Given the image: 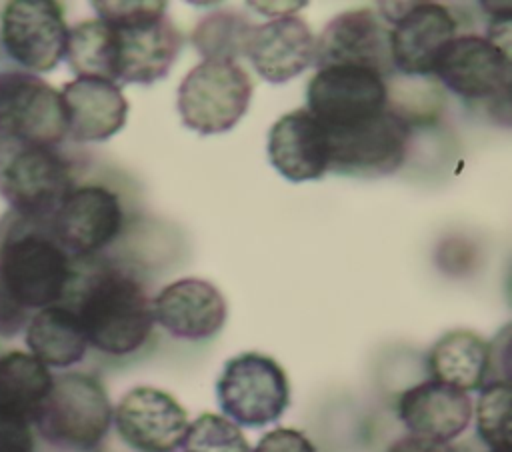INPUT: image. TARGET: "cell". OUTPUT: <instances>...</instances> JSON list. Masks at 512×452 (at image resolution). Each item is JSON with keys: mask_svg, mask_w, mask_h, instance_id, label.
I'll return each mask as SVG.
<instances>
[{"mask_svg": "<svg viewBox=\"0 0 512 452\" xmlns=\"http://www.w3.org/2000/svg\"><path fill=\"white\" fill-rule=\"evenodd\" d=\"M76 276L74 258L54 240L48 224L12 210L0 218V280L26 310L62 304Z\"/></svg>", "mask_w": 512, "mask_h": 452, "instance_id": "2", "label": "cell"}, {"mask_svg": "<svg viewBox=\"0 0 512 452\" xmlns=\"http://www.w3.org/2000/svg\"><path fill=\"white\" fill-rule=\"evenodd\" d=\"M98 18L116 32L118 84L150 86L176 62L182 34L160 0H96Z\"/></svg>", "mask_w": 512, "mask_h": 452, "instance_id": "3", "label": "cell"}, {"mask_svg": "<svg viewBox=\"0 0 512 452\" xmlns=\"http://www.w3.org/2000/svg\"><path fill=\"white\" fill-rule=\"evenodd\" d=\"M384 452H456V450L448 444H440V442H432V440H424V438L406 434L402 438H396Z\"/></svg>", "mask_w": 512, "mask_h": 452, "instance_id": "32", "label": "cell"}, {"mask_svg": "<svg viewBox=\"0 0 512 452\" xmlns=\"http://www.w3.org/2000/svg\"><path fill=\"white\" fill-rule=\"evenodd\" d=\"M314 44L316 38L300 16L280 14L254 24L244 56L266 82L284 84L312 66Z\"/></svg>", "mask_w": 512, "mask_h": 452, "instance_id": "20", "label": "cell"}, {"mask_svg": "<svg viewBox=\"0 0 512 452\" xmlns=\"http://www.w3.org/2000/svg\"><path fill=\"white\" fill-rule=\"evenodd\" d=\"M0 40L6 54L26 72L54 70L66 52L68 26L60 2L12 0L0 12Z\"/></svg>", "mask_w": 512, "mask_h": 452, "instance_id": "13", "label": "cell"}, {"mask_svg": "<svg viewBox=\"0 0 512 452\" xmlns=\"http://www.w3.org/2000/svg\"><path fill=\"white\" fill-rule=\"evenodd\" d=\"M80 320L88 346L112 356L136 352L154 326L152 302L144 286L126 270L116 266H96L84 276H76L64 300Z\"/></svg>", "mask_w": 512, "mask_h": 452, "instance_id": "1", "label": "cell"}, {"mask_svg": "<svg viewBox=\"0 0 512 452\" xmlns=\"http://www.w3.org/2000/svg\"><path fill=\"white\" fill-rule=\"evenodd\" d=\"M124 214L116 192L100 184L72 188L48 222L54 240L76 260L106 248L122 230Z\"/></svg>", "mask_w": 512, "mask_h": 452, "instance_id": "15", "label": "cell"}, {"mask_svg": "<svg viewBox=\"0 0 512 452\" xmlns=\"http://www.w3.org/2000/svg\"><path fill=\"white\" fill-rule=\"evenodd\" d=\"M152 302V316L166 332L182 340L214 336L226 322V300L202 278H180L166 284Z\"/></svg>", "mask_w": 512, "mask_h": 452, "instance_id": "18", "label": "cell"}, {"mask_svg": "<svg viewBox=\"0 0 512 452\" xmlns=\"http://www.w3.org/2000/svg\"><path fill=\"white\" fill-rule=\"evenodd\" d=\"M248 72L226 60H202L180 82L176 108L186 128L210 136L234 128L252 98Z\"/></svg>", "mask_w": 512, "mask_h": 452, "instance_id": "6", "label": "cell"}, {"mask_svg": "<svg viewBox=\"0 0 512 452\" xmlns=\"http://www.w3.org/2000/svg\"><path fill=\"white\" fill-rule=\"evenodd\" d=\"M112 422L136 452H176L188 430V414L180 402L152 386L128 390L112 410Z\"/></svg>", "mask_w": 512, "mask_h": 452, "instance_id": "16", "label": "cell"}, {"mask_svg": "<svg viewBox=\"0 0 512 452\" xmlns=\"http://www.w3.org/2000/svg\"><path fill=\"white\" fill-rule=\"evenodd\" d=\"M64 58L76 78H98L118 84L116 32L100 18L68 28Z\"/></svg>", "mask_w": 512, "mask_h": 452, "instance_id": "24", "label": "cell"}, {"mask_svg": "<svg viewBox=\"0 0 512 452\" xmlns=\"http://www.w3.org/2000/svg\"><path fill=\"white\" fill-rule=\"evenodd\" d=\"M216 398L230 422L260 428L284 414L290 404V384L274 358L244 352L224 364L216 382Z\"/></svg>", "mask_w": 512, "mask_h": 452, "instance_id": "7", "label": "cell"}, {"mask_svg": "<svg viewBox=\"0 0 512 452\" xmlns=\"http://www.w3.org/2000/svg\"><path fill=\"white\" fill-rule=\"evenodd\" d=\"M312 64L316 70L324 66H358L384 78L392 76L396 70L390 54L388 22L372 8L340 12L316 38Z\"/></svg>", "mask_w": 512, "mask_h": 452, "instance_id": "14", "label": "cell"}, {"mask_svg": "<svg viewBox=\"0 0 512 452\" xmlns=\"http://www.w3.org/2000/svg\"><path fill=\"white\" fill-rule=\"evenodd\" d=\"M184 452H250V444L240 428L226 416L200 414L182 440Z\"/></svg>", "mask_w": 512, "mask_h": 452, "instance_id": "28", "label": "cell"}, {"mask_svg": "<svg viewBox=\"0 0 512 452\" xmlns=\"http://www.w3.org/2000/svg\"><path fill=\"white\" fill-rule=\"evenodd\" d=\"M112 424V404L98 378L66 372L52 386L34 414L32 426L52 446L86 452L96 448Z\"/></svg>", "mask_w": 512, "mask_h": 452, "instance_id": "4", "label": "cell"}, {"mask_svg": "<svg viewBox=\"0 0 512 452\" xmlns=\"http://www.w3.org/2000/svg\"><path fill=\"white\" fill-rule=\"evenodd\" d=\"M26 346L44 366L68 368L84 358L88 340L76 312L66 304H52L28 320Z\"/></svg>", "mask_w": 512, "mask_h": 452, "instance_id": "23", "label": "cell"}, {"mask_svg": "<svg viewBox=\"0 0 512 452\" xmlns=\"http://www.w3.org/2000/svg\"><path fill=\"white\" fill-rule=\"evenodd\" d=\"M432 380L462 392L480 390L490 370V344L472 330H450L428 352Z\"/></svg>", "mask_w": 512, "mask_h": 452, "instance_id": "22", "label": "cell"}, {"mask_svg": "<svg viewBox=\"0 0 512 452\" xmlns=\"http://www.w3.org/2000/svg\"><path fill=\"white\" fill-rule=\"evenodd\" d=\"M380 16L390 26L394 70L404 76H428L448 40L456 36V18L440 2H384Z\"/></svg>", "mask_w": 512, "mask_h": 452, "instance_id": "12", "label": "cell"}, {"mask_svg": "<svg viewBox=\"0 0 512 452\" xmlns=\"http://www.w3.org/2000/svg\"><path fill=\"white\" fill-rule=\"evenodd\" d=\"M306 110L328 130L370 122L390 106L386 78L358 66L318 68L306 88Z\"/></svg>", "mask_w": 512, "mask_h": 452, "instance_id": "8", "label": "cell"}, {"mask_svg": "<svg viewBox=\"0 0 512 452\" xmlns=\"http://www.w3.org/2000/svg\"><path fill=\"white\" fill-rule=\"evenodd\" d=\"M24 324H28V310L10 296L0 280V336H14Z\"/></svg>", "mask_w": 512, "mask_h": 452, "instance_id": "31", "label": "cell"}, {"mask_svg": "<svg viewBox=\"0 0 512 452\" xmlns=\"http://www.w3.org/2000/svg\"><path fill=\"white\" fill-rule=\"evenodd\" d=\"M52 378L48 366L28 352L12 350L0 356V406L32 422L52 386Z\"/></svg>", "mask_w": 512, "mask_h": 452, "instance_id": "25", "label": "cell"}, {"mask_svg": "<svg viewBox=\"0 0 512 452\" xmlns=\"http://www.w3.org/2000/svg\"><path fill=\"white\" fill-rule=\"evenodd\" d=\"M0 452H34L32 422L0 406Z\"/></svg>", "mask_w": 512, "mask_h": 452, "instance_id": "29", "label": "cell"}, {"mask_svg": "<svg viewBox=\"0 0 512 452\" xmlns=\"http://www.w3.org/2000/svg\"><path fill=\"white\" fill-rule=\"evenodd\" d=\"M254 24L240 12L216 10L200 18L194 26L190 40L204 60L234 62L246 54V46Z\"/></svg>", "mask_w": 512, "mask_h": 452, "instance_id": "26", "label": "cell"}, {"mask_svg": "<svg viewBox=\"0 0 512 452\" xmlns=\"http://www.w3.org/2000/svg\"><path fill=\"white\" fill-rule=\"evenodd\" d=\"M398 418L408 434L448 444L458 438L472 420L468 392L438 380H424L398 396Z\"/></svg>", "mask_w": 512, "mask_h": 452, "instance_id": "19", "label": "cell"}, {"mask_svg": "<svg viewBox=\"0 0 512 452\" xmlns=\"http://www.w3.org/2000/svg\"><path fill=\"white\" fill-rule=\"evenodd\" d=\"M266 150L274 170L288 182L320 180L328 172V132L306 108H296L272 124Z\"/></svg>", "mask_w": 512, "mask_h": 452, "instance_id": "17", "label": "cell"}, {"mask_svg": "<svg viewBox=\"0 0 512 452\" xmlns=\"http://www.w3.org/2000/svg\"><path fill=\"white\" fill-rule=\"evenodd\" d=\"M68 136L76 142H102L120 132L128 118V100L114 82L76 78L60 90Z\"/></svg>", "mask_w": 512, "mask_h": 452, "instance_id": "21", "label": "cell"}, {"mask_svg": "<svg viewBox=\"0 0 512 452\" xmlns=\"http://www.w3.org/2000/svg\"><path fill=\"white\" fill-rule=\"evenodd\" d=\"M490 452H500V450H490Z\"/></svg>", "mask_w": 512, "mask_h": 452, "instance_id": "33", "label": "cell"}, {"mask_svg": "<svg viewBox=\"0 0 512 452\" xmlns=\"http://www.w3.org/2000/svg\"><path fill=\"white\" fill-rule=\"evenodd\" d=\"M72 188L70 164L56 148L0 140V194L14 214L48 224Z\"/></svg>", "mask_w": 512, "mask_h": 452, "instance_id": "5", "label": "cell"}, {"mask_svg": "<svg viewBox=\"0 0 512 452\" xmlns=\"http://www.w3.org/2000/svg\"><path fill=\"white\" fill-rule=\"evenodd\" d=\"M410 138V120L396 108L388 106L366 124L350 130L328 132V172L364 180L388 176L404 164Z\"/></svg>", "mask_w": 512, "mask_h": 452, "instance_id": "9", "label": "cell"}, {"mask_svg": "<svg viewBox=\"0 0 512 452\" xmlns=\"http://www.w3.org/2000/svg\"><path fill=\"white\" fill-rule=\"evenodd\" d=\"M68 136L62 96L26 70L0 72V140L56 148Z\"/></svg>", "mask_w": 512, "mask_h": 452, "instance_id": "10", "label": "cell"}, {"mask_svg": "<svg viewBox=\"0 0 512 452\" xmlns=\"http://www.w3.org/2000/svg\"><path fill=\"white\" fill-rule=\"evenodd\" d=\"M250 452H316V448L306 434L294 428H274L266 432Z\"/></svg>", "mask_w": 512, "mask_h": 452, "instance_id": "30", "label": "cell"}, {"mask_svg": "<svg viewBox=\"0 0 512 452\" xmlns=\"http://www.w3.org/2000/svg\"><path fill=\"white\" fill-rule=\"evenodd\" d=\"M510 400L508 380H490L480 388L476 402V430L490 450L510 452Z\"/></svg>", "mask_w": 512, "mask_h": 452, "instance_id": "27", "label": "cell"}, {"mask_svg": "<svg viewBox=\"0 0 512 452\" xmlns=\"http://www.w3.org/2000/svg\"><path fill=\"white\" fill-rule=\"evenodd\" d=\"M432 74L468 102L510 100V52L480 34H456L440 50Z\"/></svg>", "mask_w": 512, "mask_h": 452, "instance_id": "11", "label": "cell"}]
</instances>
